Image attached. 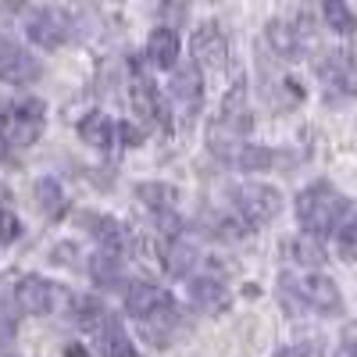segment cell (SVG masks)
<instances>
[{
	"label": "cell",
	"mask_w": 357,
	"mask_h": 357,
	"mask_svg": "<svg viewBox=\"0 0 357 357\" xmlns=\"http://www.w3.org/2000/svg\"><path fill=\"white\" fill-rule=\"evenodd\" d=\"M347 211L350 200L329 183H311L307 190L296 193V222L307 236H318V240L336 232L347 222Z\"/></svg>",
	"instance_id": "6da1fadb"
},
{
	"label": "cell",
	"mask_w": 357,
	"mask_h": 357,
	"mask_svg": "<svg viewBox=\"0 0 357 357\" xmlns=\"http://www.w3.org/2000/svg\"><path fill=\"white\" fill-rule=\"evenodd\" d=\"M126 311L143 325V336L151 343H165L168 333L178 325L175 301L154 282H132L126 289Z\"/></svg>",
	"instance_id": "7a4b0ae2"
},
{
	"label": "cell",
	"mask_w": 357,
	"mask_h": 357,
	"mask_svg": "<svg viewBox=\"0 0 357 357\" xmlns=\"http://www.w3.org/2000/svg\"><path fill=\"white\" fill-rule=\"evenodd\" d=\"M279 293L289 311H314V314H340L343 311V293L329 275H286L279 282Z\"/></svg>",
	"instance_id": "3957f363"
},
{
	"label": "cell",
	"mask_w": 357,
	"mask_h": 357,
	"mask_svg": "<svg viewBox=\"0 0 357 357\" xmlns=\"http://www.w3.org/2000/svg\"><path fill=\"white\" fill-rule=\"evenodd\" d=\"M47 122V104L36 97L25 100H8L0 107V136H4L11 146H29L36 143Z\"/></svg>",
	"instance_id": "277c9868"
},
{
	"label": "cell",
	"mask_w": 357,
	"mask_h": 357,
	"mask_svg": "<svg viewBox=\"0 0 357 357\" xmlns=\"http://www.w3.org/2000/svg\"><path fill=\"white\" fill-rule=\"evenodd\" d=\"M232 204L247 222H272L282 211V193L264 183H240L232 186Z\"/></svg>",
	"instance_id": "5b68a950"
},
{
	"label": "cell",
	"mask_w": 357,
	"mask_h": 357,
	"mask_svg": "<svg viewBox=\"0 0 357 357\" xmlns=\"http://www.w3.org/2000/svg\"><path fill=\"white\" fill-rule=\"evenodd\" d=\"M25 36L40 47H61L72 36V18L61 8H36L25 15Z\"/></svg>",
	"instance_id": "8992f818"
},
{
	"label": "cell",
	"mask_w": 357,
	"mask_h": 357,
	"mask_svg": "<svg viewBox=\"0 0 357 357\" xmlns=\"http://www.w3.org/2000/svg\"><path fill=\"white\" fill-rule=\"evenodd\" d=\"M43 75V65L36 54H29L25 47H18L15 40L0 36V82L11 86H29Z\"/></svg>",
	"instance_id": "52a82bcc"
},
{
	"label": "cell",
	"mask_w": 357,
	"mask_h": 357,
	"mask_svg": "<svg viewBox=\"0 0 357 357\" xmlns=\"http://www.w3.org/2000/svg\"><path fill=\"white\" fill-rule=\"evenodd\" d=\"M61 301H65V289L40 279V275H25L15 286V304L25 314H54L57 307H61Z\"/></svg>",
	"instance_id": "ba28073f"
},
{
	"label": "cell",
	"mask_w": 357,
	"mask_h": 357,
	"mask_svg": "<svg viewBox=\"0 0 357 357\" xmlns=\"http://www.w3.org/2000/svg\"><path fill=\"white\" fill-rule=\"evenodd\" d=\"M215 154L225 158L229 165L243 168V172H264L275 165V151L257 143H243V139H229V143H215Z\"/></svg>",
	"instance_id": "9c48e42d"
},
{
	"label": "cell",
	"mask_w": 357,
	"mask_h": 357,
	"mask_svg": "<svg viewBox=\"0 0 357 357\" xmlns=\"http://www.w3.org/2000/svg\"><path fill=\"white\" fill-rule=\"evenodd\" d=\"M193 61L200 68H222L225 57H229V47H225V33L215 25V22H204L197 33H193Z\"/></svg>",
	"instance_id": "30bf717a"
},
{
	"label": "cell",
	"mask_w": 357,
	"mask_h": 357,
	"mask_svg": "<svg viewBox=\"0 0 357 357\" xmlns=\"http://www.w3.org/2000/svg\"><path fill=\"white\" fill-rule=\"evenodd\" d=\"M93 350L100 357H136V347L129 340V333L122 329V321L104 314L97 321V333H93Z\"/></svg>",
	"instance_id": "8fae6325"
},
{
	"label": "cell",
	"mask_w": 357,
	"mask_h": 357,
	"mask_svg": "<svg viewBox=\"0 0 357 357\" xmlns=\"http://www.w3.org/2000/svg\"><path fill=\"white\" fill-rule=\"evenodd\" d=\"M168 89H172V100L183 107L186 114H197V107H200V100H204V75H200V68H197V65L178 68V72L172 75Z\"/></svg>",
	"instance_id": "7c38bea8"
},
{
	"label": "cell",
	"mask_w": 357,
	"mask_h": 357,
	"mask_svg": "<svg viewBox=\"0 0 357 357\" xmlns=\"http://www.w3.org/2000/svg\"><path fill=\"white\" fill-rule=\"evenodd\" d=\"M186 293H190V304H193L197 311H204V314H218V311L229 307V289H225L218 279H211V275L190 279V282H186Z\"/></svg>",
	"instance_id": "4fadbf2b"
},
{
	"label": "cell",
	"mask_w": 357,
	"mask_h": 357,
	"mask_svg": "<svg viewBox=\"0 0 357 357\" xmlns=\"http://www.w3.org/2000/svg\"><path fill=\"white\" fill-rule=\"evenodd\" d=\"M282 254L293 261V264H301V268H321L325 264V254L321 243H318V236H289V240L282 243Z\"/></svg>",
	"instance_id": "5bb4252c"
},
{
	"label": "cell",
	"mask_w": 357,
	"mask_h": 357,
	"mask_svg": "<svg viewBox=\"0 0 357 357\" xmlns=\"http://www.w3.org/2000/svg\"><path fill=\"white\" fill-rule=\"evenodd\" d=\"M146 57L158 65V68H175L178 61V36H175V29L161 25L151 33V40H146Z\"/></svg>",
	"instance_id": "9a60e30c"
},
{
	"label": "cell",
	"mask_w": 357,
	"mask_h": 357,
	"mask_svg": "<svg viewBox=\"0 0 357 357\" xmlns=\"http://www.w3.org/2000/svg\"><path fill=\"white\" fill-rule=\"evenodd\" d=\"M114 122L104 114V111H89L82 122H79V136L89 143V146H97V151H107V146L114 143Z\"/></svg>",
	"instance_id": "2e32d148"
},
{
	"label": "cell",
	"mask_w": 357,
	"mask_h": 357,
	"mask_svg": "<svg viewBox=\"0 0 357 357\" xmlns=\"http://www.w3.org/2000/svg\"><path fill=\"white\" fill-rule=\"evenodd\" d=\"M268 43H272V50L279 57H286V61H296V57L304 54V40L289 22H268Z\"/></svg>",
	"instance_id": "e0dca14e"
},
{
	"label": "cell",
	"mask_w": 357,
	"mask_h": 357,
	"mask_svg": "<svg viewBox=\"0 0 357 357\" xmlns=\"http://www.w3.org/2000/svg\"><path fill=\"white\" fill-rule=\"evenodd\" d=\"M89 275H93V282L100 289H114L122 286V257H118L114 250H100L89 257Z\"/></svg>",
	"instance_id": "ac0fdd59"
},
{
	"label": "cell",
	"mask_w": 357,
	"mask_h": 357,
	"mask_svg": "<svg viewBox=\"0 0 357 357\" xmlns=\"http://www.w3.org/2000/svg\"><path fill=\"white\" fill-rule=\"evenodd\" d=\"M86 225H89L93 240H97L104 250H114V254H118V250L126 247V225L118 222V218H111V215H107V218H104V215H89Z\"/></svg>",
	"instance_id": "d6986e66"
},
{
	"label": "cell",
	"mask_w": 357,
	"mask_h": 357,
	"mask_svg": "<svg viewBox=\"0 0 357 357\" xmlns=\"http://www.w3.org/2000/svg\"><path fill=\"white\" fill-rule=\"evenodd\" d=\"M136 197L151 207L154 215H172L175 211V200H178V193L172 186H165V183H139L136 186Z\"/></svg>",
	"instance_id": "ffe728a7"
},
{
	"label": "cell",
	"mask_w": 357,
	"mask_h": 357,
	"mask_svg": "<svg viewBox=\"0 0 357 357\" xmlns=\"http://www.w3.org/2000/svg\"><path fill=\"white\" fill-rule=\"evenodd\" d=\"M318 4H321V18H325V25H329L333 33H340V36L357 33V18H354V11L343 4V0H318Z\"/></svg>",
	"instance_id": "44dd1931"
},
{
	"label": "cell",
	"mask_w": 357,
	"mask_h": 357,
	"mask_svg": "<svg viewBox=\"0 0 357 357\" xmlns=\"http://www.w3.org/2000/svg\"><path fill=\"white\" fill-rule=\"evenodd\" d=\"M33 193H36L40 211H47L50 218H54V215H61V207H65V190H61V183H57V178H47V175L36 178Z\"/></svg>",
	"instance_id": "7402d4cb"
},
{
	"label": "cell",
	"mask_w": 357,
	"mask_h": 357,
	"mask_svg": "<svg viewBox=\"0 0 357 357\" xmlns=\"http://www.w3.org/2000/svg\"><path fill=\"white\" fill-rule=\"evenodd\" d=\"M321 82L325 86H336V89H350V57L347 54H329L321 61Z\"/></svg>",
	"instance_id": "603a6c76"
},
{
	"label": "cell",
	"mask_w": 357,
	"mask_h": 357,
	"mask_svg": "<svg viewBox=\"0 0 357 357\" xmlns=\"http://www.w3.org/2000/svg\"><path fill=\"white\" fill-rule=\"evenodd\" d=\"M336 243H340V257L357 261V218H347L336 229Z\"/></svg>",
	"instance_id": "cb8c5ba5"
},
{
	"label": "cell",
	"mask_w": 357,
	"mask_h": 357,
	"mask_svg": "<svg viewBox=\"0 0 357 357\" xmlns=\"http://www.w3.org/2000/svg\"><path fill=\"white\" fill-rule=\"evenodd\" d=\"M193 261H197V250L193 247H186V243H172L168 247V268L175 275H186L190 268H193Z\"/></svg>",
	"instance_id": "d4e9b609"
},
{
	"label": "cell",
	"mask_w": 357,
	"mask_h": 357,
	"mask_svg": "<svg viewBox=\"0 0 357 357\" xmlns=\"http://www.w3.org/2000/svg\"><path fill=\"white\" fill-rule=\"evenodd\" d=\"M22 236V218L0 207V243H15Z\"/></svg>",
	"instance_id": "484cf974"
},
{
	"label": "cell",
	"mask_w": 357,
	"mask_h": 357,
	"mask_svg": "<svg viewBox=\"0 0 357 357\" xmlns=\"http://www.w3.org/2000/svg\"><path fill=\"white\" fill-rule=\"evenodd\" d=\"M336 357H357V321L347 329V336H343V343H340Z\"/></svg>",
	"instance_id": "4316f807"
},
{
	"label": "cell",
	"mask_w": 357,
	"mask_h": 357,
	"mask_svg": "<svg viewBox=\"0 0 357 357\" xmlns=\"http://www.w3.org/2000/svg\"><path fill=\"white\" fill-rule=\"evenodd\" d=\"M11 343H15V325H11L4 314H0V350L11 347Z\"/></svg>",
	"instance_id": "83f0119b"
},
{
	"label": "cell",
	"mask_w": 357,
	"mask_h": 357,
	"mask_svg": "<svg viewBox=\"0 0 357 357\" xmlns=\"http://www.w3.org/2000/svg\"><path fill=\"white\" fill-rule=\"evenodd\" d=\"M275 357H311V350H304V347H282Z\"/></svg>",
	"instance_id": "f1b7e54d"
},
{
	"label": "cell",
	"mask_w": 357,
	"mask_h": 357,
	"mask_svg": "<svg viewBox=\"0 0 357 357\" xmlns=\"http://www.w3.org/2000/svg\"><path fill=\"white\" fill-rule=\"evenodd\" d=\"M8 154H11V143H8L4 136H0V165H4V161H8Z\"/></svg>",
	"instance_id": "f546056e"
},
{
	"label": "cell",
	"mask_w": 357,
	"mask_h": 357,
	"mask_svg": "<svg viewBox=\"0 0 357 357\" xmlns=\"http://www.w3.org/2000/svg\"><path fill=\"white\" fill-rule=\"evenodd\" d=\"M122 132H126V143H139V132L132 126H122Z\"/></svg>",
	"instance_id": "4dcf8cb0"
}]
</instances>
